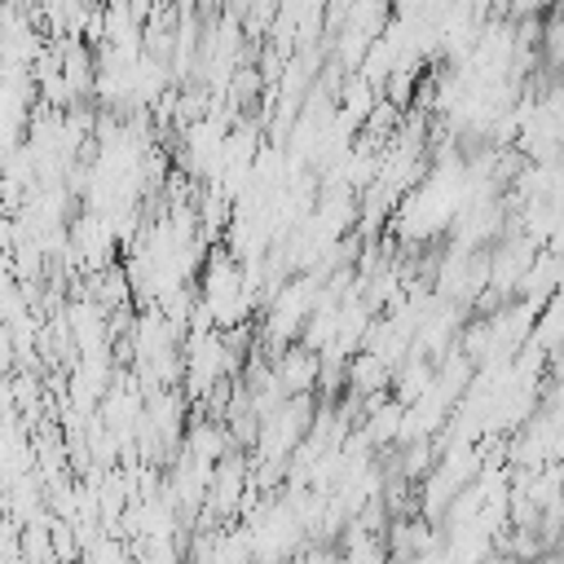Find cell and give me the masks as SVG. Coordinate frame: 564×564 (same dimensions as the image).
<instances>
[{
    "label": "cell",
    "instance_id": "6da1fadb",
    "mask_svg": "<svg viewBox=\"0 0 564 564\" xmlns=\"http://www.w3.org/2000/svg\"><path fill=\"white\" fill-rule=\"evenodd\" d=\"M251 308L247 273L234 256H216L203 273V313H212V326H238Z\"/></svg>",
    "mask_w": 564,
    "mask_h": 564
},
{
    "label": "cell",
    "instance_id": "7a4b0ae2",
    "mask_svg": "<svg viewBox=\"0 0 564 564\" xmlns=\"http://www.w3.org/2000/svg\"><path fill=\"white\" fill-rule=\"evenodd\" d=\"M220 370H225V339L216 335V330H194L189 335V344H185V357H181V375H185V383H189V392L194 397H203L216 379H220Z\"/></svg>",
    "mask_w": 564,
    "mask_h": 564
},
{
    "label": "cell",
    "instance_id": "3957f363",
    "mask_svg": "<svg viewBox=\"0 0 564 564\" xmlns=\"http://www.w3.org/2000/svg\"><path fill=\"white\" fill-rule=\"evenodd\" d=\"M278 379H282L286 397H291V392H308V388L317 383V357H313L308 348H291V352H282V361H278Z\"/></svg>",
    "mask_w": 564,
    "mask_h": 564
}]
</instances>
